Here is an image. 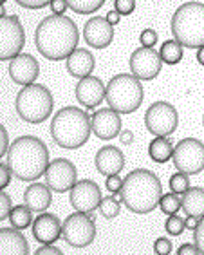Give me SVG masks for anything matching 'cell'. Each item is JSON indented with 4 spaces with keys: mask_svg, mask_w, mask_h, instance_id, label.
<instances>
[{
    "mask_svg": "<svg viewBox=\"0 0 204 255\" xmlns=\"http://www.w3.org/2000/svg\"><path fill=\"white\" fill-rule=\"evenodd\" d=\"M80 31L73 18L65 15L45 16L34 31V44L38 53L47 60L60 62L78 47Z\"/></svg>",
    "mask_w": 204,
    "mask_h": 255,
    "instance_id": "obj_1",
    "label": "cell"
},
{
    "mask_svg": "<svg viewBox=\"0 0 204 255\" xmlns=\"http://www.w3.org/2000/svg\"><path fill=\"white\" fill-rule=\"evenodd\" d=\"M5 159L11 176H15L20 181H36L44 176L49 165V148L40 137L20 136L9 143Z\"/></svg>",
    "mask_w": 204,
    "mask_h": 255,
    "instance_id": "obj_2",
    "label": "cell"
},
{
    "mask_svg": "<svg viewBox=\"0 0 204 255\" xmlns=\"http://www.w3.org/2000/svg\"><path fill=\"white\" fill-rule=\"evenodd\" d=\"M121 203L134 214H150L157 208L163 196L161 179L148 168L128 172L119 190Z\"/></svg>",
    "mask_w": 204,
    "mask_h": 255,
    "instance_id": "obj_3",
    "label": "cell"
},
{
    "mask_svg": "<svg viewBox=\"0 0 204 255\" xmlns=\"http://www.w3.org/2000/svg\"><path fill=\"white\" fill-rule=\"evenodd\" d=\"M93 134L91 116L78 107H63L53 116L51 137L62 148L74 150L83 147Z\"/></svg>",
    "mask_w": 204,
    "mask_h": 255,
    "instance_id": "obj_4",
    "label": "cell"
},
{
    "mask_svg": "<svg viewBox=\"0 0 204 255\" xmlns=\"http://www.w3.org/2000/svg\"><path fill=\"white\" fill-rule=\"evenodd\" d=\"M174 40L183 47L199 49L204 45V4L186 2L175 9L170 22Z\"/></svg>",
    "mask_w": 204,
    "mask_h": 255,
    "instance_id": "obj_5",
    "label": "cell"
},
{
    "mask_svg": "<svg viewBox=\"0 0 204 255\" xmlns=\"http://www.w3.org/2000/svg\"><path fill=\"white\" fill-rule=\"evenodd\" d=\"M145 89L134 74L121 73L105 85V102L117 114H132L141 107Z\"/></svg>",
    "mask_w": 204,
    "mask_h": 255,
    "instance_id": "obj_6",
    "label": "cell"
},
{
    "mask_svg": "<svg viewBox=\"0 0 204 255\" xmlns=\"http://www.w3.org/2000/svg\"><path fill=\"white\" fill-rule=\"evenodd\" d=\"M53 107H54L53 94H51V91L45 85H40V84L25 85L16 94V100H15L16 114L25 123H33V125L44 123L53 114Z\"/></svg>",
    "mask_w": 204,
    "mask_h": 255,
    "instance_id": "obj_7",
    "label": "cell"
},
{
    "mask_svg": "<svg viewBox=\"0 0 204 255\" xmlns=\"http://www.w3.org/2000/svg\"><path fill=\"white\" fill-rule=\"evenodd\" d=\"M172 161L177 172L195 176L204 170V143L197 137H185L174 147Z\"/></svg>",
    "mask_w": 204,
    "mask_h": 255,
    "instance_id": "obj_8",
    "label": "cell"
},
{
    "mask_svg": "<svg viewBox=\"0 0 204 255\" xmlns=\"http://www.w3.org/2000/svg\"><path fill=\"white\" fill-rule=\"evenodd\" d=\"M62 237L73 248H87L96 239V223L89 214L74 212L62 223Z\"/></svg>",
    "mask_w": 204,
    "mask_h": 255,
    "instance_id": "obj_9",
    "label": "cell"
},
{
    "mask_svg": "<svg viewBox=\"0 0 204 255\" xmlns=\"http://www.w3.org/2000/svg\"><path fill=\"white\" fill-rule=\"evenodd\" d=\"M179 114L168 102H154L145 113V127L154 136L168 137L177 130Z\"/></svg>",
    "mask_w": 204,
    "mask_h": 255,
    "instance_id": "obj_10",
    "label": "cell"
},
{
    "mask_svg": "<svg viewBox=\"0 0 204 255\" xmlns=\"http://www.w3.org/2000/svg\"><path fill=\"white\" fill-rule=\"evenodd\" d=\"M25 45V31L16 15L0 16V62L13 60Z\"/></svg>",
    "mask_w": 204,
    "mask_h": 255,
    "instance_id": "obj_11",
    "label": "cell"
},
{
    "mask_svg": "<svg viewBox=\"0 0 204 255\" xmlns=\"http://www.w3.org/2000/svg\"><path fill=\"white\" fill-rule=\"evenodd\" d=\"M44 176L45 185L58 194L69 192L74 187V183L78 181V170L74 167V163L65 157H56L53 161H49Z\"/></svg>",
    "mask_w": 204,
    "mask_h": 255,
    "instance_id": "obj_12",
    "label": "cell"
},
{
    "mask_svg": "<svg viewBox=\"0 0 204 255\" xmlns=\"http://www.w3.org/2000/svg\"><path fill=\"white\" fill-rule=\"evenodd\" d=\"M130 74H134L139 82H150L157 78L163 71V62L159 58V53L154 51V47H139L130 54L128 60Z\"/></svg>",
    "mask_w": 204,
    "mask_h": 255,
    "instance_id": "obj_13",
    "label": "cell"
},
{
    "mask_svg": "<svg viewBox=\"0 0 204 255\" xmlns=\"http://www.w3.org/2000/svg\"><path fill=\"white\" fill-rule=\"evenodd\" d=\"M69 194V201L73 205L74 212H82V214H93L100 206L102 201V188L98 187V183L93 179H82L76 181L74 187L71 188Z\"/></svg>",
    "mask_w": 204,
    "mask_h": 255,
    "instance_id": "obj_14",
    "label": "cell"
},
{
    "mask_svg": "<svg viewBox=\"0 0 204 255\" xmlns=\"http://www.w3.org/2000/svg\"><path fill=\"white\" fill-rule=\"evenodd\" d=\"M91 127L94 136L103 141H108L121 132V116L110 107L100 109V111H94L91 116Z\"/></svg>",
    "mask_w": 204,
    "mask_h": 255,
    "instance_id": "obj_15",
    "label": "cell"
},
{
    "mask_svg": "<svg viewBox=\"0 0 204 255\" xmlns=\"http://www.w3.org/2000/svg\"><path fill=\"white\" fill-rule=\"evenodd\" d=\"M9 78L16 85H31L40 76V64L29 53H20L13 60H9Z\"/></svg>",
    "mask_w": 204,
    "mask_h": 255,
    "instance_id": "obj_16",
    "label": "cell"
},
{
    "mask_svg": "<svg viewBox=\"0 0 204 255\" xmlns=\"http://www.w3.org/2000/svg\"><path fill=\"white\" fill-rule=\"evenodd\" d=\"M83 38L94 49H107L114 42V27L102 16H93L83 25Z\"/></svg>",
    "mask_w": 204,
    "mask_h": 255,
    "instance_id": "obj_17",
    "label": "cell"
},
{
    "mask_svg": "<svg viewBox=\"0 0 204 255\" xmlns=\"http://www.w3.org/2000/svg\"><path fill=\"white\" fill-rule=\"evenodd\" d=\"M74 94H76L80 105L91 111V109H96L105 100V84L102 82V78L91 74V76L80 80L76 89H74Z\"/></svg>",
    "mask_w": 204,
    "mask_h": 255,
    "instance_id": "obj_18",
    "label": "cell"
},
{
    "mask_svg": "<svg viewBox=\"0 0 204 255\" xmlns=\"http://www.w3.org/2000/svg\"><path fill=\"white\" fill-rule=\"evenodd\" d=\"M33 237L40 245H54L62 237V221L58 216L42 212L36 219H33Z\"/></svg>",
    "mask_w": 204,
    "mask_h": 255,
    "instance_id": "obj_19",
    "label": "cell"
},
{
    "mask_svg": "<svg viewBox=\"0 0 204 255\" xmlns=\"http://www.w3.org/2000/svg\"><path fill=\"white\" fill-rule=\"evenodd\" d=\"M94 165L102 176H114V174H119L125 167V154L114 145H105L96 152Z\"/></svg>",
    "mask_w": 204,
    "mask_h": 255,
    "instance_id": "obj_20",
    "label": "cell"
},
{
    "mask_svg": "<svg viewBox=\"0 0 204 255\" xmlns=\"http://www.w3.org/2000/svg\"><path fill=\"white\" fill-rule=\"evenodd\" d=\"M94 65H96L94 54L85 49V47H76V49L67 56V60H65L67 73L78 80L85 78V76H91L94 71Z\"/></svg>",
    "mask_w": 204,
    "mask_h": 255,
    "instance_id": "obj_21",
    "label": "cell"
},
{
    "mask_svg": "<svg viewBox=\"0 0 204 255\" xmlns=\"http://www.w3.org/2000/svg\"><path fill=\"white\" fill-rule=\"evenodd\" d=\"M0 255H29V245L16 228H0Z\"/></svg>",
    "mask_w": 204,
    "mask_h": 255,
    "instance_id": "obj_22",
    "label": "cell"
},
{
    "mask_svg": "<svg viewBox=\"0 0 204 255\" xmlns=\"http://www.w3.org/2000/svg\"><path fill=\"white\" fill-rule=\"evenodd\" d=\"M53 203V196H51V188L44 183H33L25 188L24 192V205L29 208L31 212H45Z\"/></svg>",
    "mask_w": 204,
    "mask_h": 255,
    "instance_id": "obj_23",
    "label": "cell"
},
{
    "mask_svg": "<svg viewBox=\"0 0 204 255\" xmlns=\"http://www.w3.org/2000/svg\"><path fill=\"white\" fill-rule=\"evenodd\" d=\"M181 208L186 216L203 217L204 216V188L190 187L188 190L181 196Z\"/></svg>",
    "mask_w": 204,
    "mask_h": 255,
    "instance_id": "obj_24",
    "label": "cell"
},
{
    "mask_svg": "<svg viewBox=\"0 0 204 255\" xmlns=\"http://www.w3.org/2000/svg\"><path fill=\"white\" fill-rule=\"evenodd\" d=\"M172 154H174V143L168 137L156 136L148 145V156H150L152 161L166 163L172 159Z\"/></svg>",
    "mask_w": 204,
    "mask_h": 255,
    "instance_id": "obj_25",
    "label": "cell"
},
{
    "mask_svg": "<svg viewBox=\"0 0 204 255\" xmlns=\"http://www.w3.org/2000/svg\"><path fill=\"white\" fill-rule=\"evenodd\" d=\"M185 56V47L177 42V40H166L163 42L159 49V58L163 64L168 65H177Z\"/></svg>",
    "mask_w": 204,
    "mask_h": 255,
    "instance_id": "obj_26",
    "label": "cell"
},
{
    "mask_svg": "<svg viewBox=\"0 0 204 255\" xmlns=\"http://www.w3.org/2000/svg\"><path fill=\"white\" fill-rule=\"evenodd\" d=\"M7 219L11 221L13 228H16V230H25V228H29V226L33 225V212L25 205H16L11 208Z\"/></svg>",
    "mask_w": 204,
    "mask_h": 255,
    "instance_id": "obj_27",
    "label": "cell"
},
{
    "mask_svg": "<svg viewBox=\"0 0 204 255\" xmlns=\"http://www.w3.org/2000/svg\"><path fill=\"white\" fill-rule=\"evenodd\" d=\"M98 210L105 219H114V217L119 216V212H121V196H119V192H116V194H112L108 197H102Z\"/></svg>",
    "mask_w": 204,
    "mask_h": 255,
    "instance_id": "obj_28",
    "label": "cell"
},
{
    "mask_svg": "<svg viewBox=\"0 0 204 255\" xmlns=\"http://www.w3.org/2000/svg\"><path fill=\"white\" fill-rule=\"evenodd\" d=\"M65 2H67L69 9H73L74 13H78V15H91V13H96L98 9H102V5L107 0H65Z\"/></svg>",
    "mask_w": 204,
    "mask_h": 255,
    "instance_id": "obj_29",
    "label": "cell"
},
{
    "mask_svg": "<svg viewBox=\"0 0 204 255\" xmlns=\"http://www.w3.org/2000/svg\"><path fill=\"white\" fill-rule=\"evenodd\" d=\"M161 212L165 214V216H175L177 212L181 210V196L170 192V194H163L159 199V205Z\"/></svg>",
    "mask_w": 204,
    "mask_h": 255,
    "instance_id": "obj_30",
    "label": "cell"
},
{
    "mask_svg": "<svg viewBox=\"0 0 204 255\" xmlns=\"http://www.w3.org/2000/svg\"><path fill=\"white\" fill-rule=\"evenodd\" d=\"M190 187H192L190 185V176H186L183 172H175L174 176L170 177V192H174L177 196H183Z\"/></svg>",
    "mask_w": 204,
    "mask_h": 255,
    "instance_id": "obj_31",
    "label": "cell"
},
{
    "mask_svg": "<svg viewBox=\"0 0 204 255\" xmlns=\"http://www.w3.org/2000/svg\"><path fill=\"white\" fill-rule=\"evenodd\" d=\"M165 230L168 236H174V237L181 236V234L186 230L185 219L181 216H177V214H175V216H168V219H166V223H165Z\"/></svg>",
    "mask_w": 204,
    "mask_h": 255,
    "instance_id": "obj_32",
    "label": "cell"
},
{
    "mask_svg": "<svg viewBox=\"0 0 204 255\" xmlns=\"http://www.w3.org/2000/svg\"><path fill=\"white\" fill-rule=\"evenodd\" d=\"M136 9V0H114V11L119 16H128Z\"/></svg>",
    "mask_w": 204,
    "mask_h": 255,
    "instance_id": "obj_33",
    "label": "cell"
},
{
    "mask_svg": "<svg viewBox=\"0 0 204 255\" xmlns=\"http://www.w3.org/2000/svg\"><path fill=\"white\" fill-rule=\"evenodd\" d=\"M194 245L197 246L201 255H204V216L199 217L197 226L194 228Z\"/></svg>",
    "mask_w": 204,
    "mask_h": 255,
    "instance_id": "obj_34",
    "label": "cell"
},
{
    "mask_svg": "<svg viewBox=\"0 0 204 255\" xmlns=\"http://www.w3.org/2000/svg\"><path fill=\"white\" fill-rule=\"evenodd\" d=\"M157 40H159V36H157V31L152 29V27H146V29H143L141 34H139L141 47H154V45L157 44Z\"/></svg>",
    "mask_w": 204,
    "mask_h": 255,
    "instance_id": "obj_35",
    "label": "cell"
},
{
    "mask_svg": "<svg viewBox=\"0 0 204 255\" xmlns=\"http://www.w3.org/2000/svg\"><path fill=\"white\" fill-rule=\"evenodd\" d=\"M172 241L168 237H159L154 241V254L156 255H170L172 254Z\"/></svg>",
    "mask_w": 204,
    "mask_h": 255,
    "instance_id": "obj_36",
    "label": "cell"
},
{
    "mask_svg": "<svg viewBox=\"0 0 204 255\" xmlns=\"http://www.w3.org/2000/svg\"><path fill=\"white\" fill-rule=\"evenodd\" d=\"M11 208H13L11 197L7 196L4 190H0V221H5V219L9 217Z\"/></svg>",
    "mask_w": 204,
    "mask_h": 255,
    "instance_id": "obj_37",
    "label": "cell"
},
{
    "mask_svg": "<svg viewBox=\"0 0 204 255\" xmlns=\"http://www.w3.org/2000/svg\"><path fill=\"white\" fill-rule=\"evenodd\" d=\"M105 187H107V190L110 192V194H116V192L121 190L123 179L119 177V174H114V176H107V179H105Z\"/></svg>",
    "mask_w": 204,
    "mask_h": 255,
    "instance_id": "obj_38",
    "label": "cell"
},
{
    "mask_svg": "<svg viewBox=\"0 0 204 255\" xmlns=\"http://www.w3.org/2000/svg\"><path fill=\"white\" fill-rule=\"evenodd\" d=\"M16 4L25 7V9H42L45 5H49L53 0H15Z\"/></svg>",
    "mask_w": 204,
    "mask_h": 255,
    "instance_id": "obj_39",
    "label": "cell"
},
{
    "mask_svg": "<svg viewBox=\"0 0 204 255\" xmlns=\"http://www.w3.org/2000/svg\"><path fill=\"white\" fill-rule=\"evenodd\" d=\"M11 170L7 168V165L0 163V190H4L5 187H9L11 183Z\"/></svg>",
    "mask_w": 204,
    "mask_h": 255,
    "instance_id": "obj_40",
    "label": "cell"
},
{
    "mask_svg": "<svg viewBox=\"0 0 204 255\" xmlns=\"http://www.w3.org/2000/svg\"><path fill=\"white\" fill-rule=\"evenodd\" d=\"M7 147H9V136H7V130L5 127L0 123V157H4L7 152Z\"/></svg>",
    "mask_w": 204,
    "mask_h": 255,
    "instance_id": "obj_41",
    "label": "cell"
},
{
    "mask_svg": "<svg viewBox=\"0 0 204 255\" xmlns=\"http://www.w3.org/2000/svg\"><path fill=\"white\" fill-rule=\"evenodd\" d=\"M34 255H63V252L54 245H44L34 252Z\"/></svg>",
    "mask_w": 204,
    "mask_h": 255,
    "instance_id": "obj_42",
    "label": "cell"
},
{
    "mask_svg": "<svg viewBox=\"0 0 204 255\" xmlns=\"http://www.w3.org/2000/svg\"><path fill=\"white\" fill-rule=\"evenodd\" d=\"M49 7H51V11H53L54 15H63V13L69 9L65 0H53V2L49 4Z\"/></svg>",
    "mask_w": 204,
    "mask_h": 255,
    "instance_id": "obj_43",
    "label": "cell"
},
{
    "mask_svg": "<svg viewBox=\"0 0 204 255\" xmlns=\"http://www.w3.org/2000/svg\"><path fill=\"white\" fill-rule=\"evenodd\" d=\"M175 255H201V252L197 250V246L192 245V243H185V245L179 246V250Z\"/></svg>",
    "mask_w": 204,
    "mask_h": 255,
    "instance_id": "obj_44",
    "label": "cell"
},
{
    "mask_svg": "<svg viewBox=\"0 0 204 255\" xmlns=\"http://www.w3.org/2000/svg\"><path fill=\"white\" fill-rule=\"evenodd\" d=\"M119 141L123 143V145H132L134 143V134L130 132V130H123L121 128V132H119Z\"/></svg>",
    "mask_w": 204,
    "mask_h": 255,
    "instance_id": "obj_45",
    "label": "cell"
},
{
    "mask_svg": "<svg viewBox=\"0 0 204 255\" xmlns=\"http://www.w3.org/2000/svg\"><path fill=\"white\" fill-rule=\"evenodd\" d=\"M119 18H121V16L117 15V13H116V11H114V9H112V11H108V13H107V16H105V20H107V22L112 25V27H116V25L119 24Z\"/></svg>",
    "mask_w": 204,
    "mask_h": 255,
    "instance_id": "obj_46",
    "label": "cell"
},
{
    "mask_svg": "<svg viewBox=\"0 0 204 255\" xmlns=\"http://www.w3.org/2000/svg\"><path fill=\"white\" fill-rule=\"evenodd\" d=\"M197 217H192V216H186L185 217V228H188V230H194L195 226H197Z\"/></svg>",
    "mask_w": 204,
    "mask_h": 255,
    "instance_id": "obj_47",
    "label": "cell"
},
{
    "mask_svg": "<svg viewBox=\"0 0 204 255\" xmlns=\"http://www.w3.org/2000/svg\"><path fill=\"white\" fill-rule=\"evenodd\" d=\"M197 62H199L201 65H204V45L197 49Z\"/></svg>",
    "mask_w": 204,
    "mask_h": 255,
    "instance_id": "obj_48",
    "label": "cell"
},
{
    "mask_svg": "<svg viewBox=\"0 0 204 255\" xmlns=\"http://www.w3.org/2000/svg\"><path fill=\"white\" fill-rule=\"evenodd\" d=\"M0 16H5V7H4V5H0Z\"/></svg>",
    "mask_w": 204,
    "mask_h": 255,
    "instance_id": "obj_49",
    "label": "cell"
},
{
    "mask_svg": "<svg viewBox=\"0 0 204 255\" xmlns=\"http://www.w3.org/2000/svg\"><path fill=\"white\" fill-rule=\"evenodd\" d=\"M5 4V0H0V5H4Z\"/></svg>",
    "mask_w": 204,
    "mask_h": 255,
    "instance_id": "obj_50",
    "label": "cell"
},
{
    "mask_svg": "<svg viewBox=\"0 0 204 255\" xmlns=\"http://www.w3.org/2000/svg\"><path fill=\"white\" fill-rule=\"evenodd\" d=\"M203 125H204V116H203Z\"/></svg>",
    "mask_w": 204,
    "mask_h": 255,
    "instance_id": "obj_51",
    "label": "cell"
}]
</instances>
